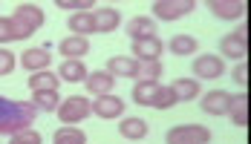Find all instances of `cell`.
Returning a JSON list of instances; mask_svg holds the SVG:
<instances>
[{
	"instance_id": "obj_19",
	"label": "cell",
	"mask_w": 251,
	"mask_h": 144,
	"mask_svg": "<svg viewBox=\"0 0 251 144\" xmlns=\"http://www.w3.org/2000/svg\"><path fill=\"white\" fill-rule=\"evenodd\" d=\"M130 41H145V38H156V21L153 18H133L125 29Z\"/></svg>"
},
{
	"instance_id": "obj_18",
	"label": "cell",
	"mask_w": 251,
	"mask_h": 144,
	"mask_svg": "<svg viewBox=\"0 0 251 144\" xmlns=\"http://www.w3.org/2000/svg\"><path fill=\"white\" fill-rule=\"evenodd\" d=\"M32 38V32L21 26L15 18H0V44H12V41H26Z\"/></svg>"
},
{
	"instance_id": "obj_34",
	"label": "cell",
	"mask_w": 251,
	"mask_h": 144,
	"mask_svg": "<svg viewBox=\"0 0 251 144\" xmlns=\"http://www.w3.org/2000/svg\"><path fill=\"white\" fill-rule=\"evenodd\" d=\"M231 75H234V81H237L240 87H246V84H249V67H246V61H240L237 70L231 72Z\"/></svg>"
},
{
	"instance_id": "obj_5",
	"label": "cell",
	"mask_w": 251,
	"mask_h": 144,
	"mask_svg": "<svg viewBox=\"0 0 251 144\" xmlns=\"http://www.w3.org/2000/svg\"><path fill=\"white\" fill-rule=\"evenodd\" d=\"M12 18L21 26H26L32 35L44 26V21H47V18H44V9L35 6V3H21V6H15V15H12Z\"/></svg>"
},
{
	"instance_id": "obj_1",
	"label": "cell",
	"mask_w": 251,
	"mask_h": 144,
	"mask_svg": "<svg viewBox=\"0 0 251 144\" xmlns=\"http://www.w3.org/2000/svg\"><path fill=\"white\" fill-rule=\"evenodd\" d=\"M38 119V110L32 101H12L0 96V136H15L21 130H29Z\"/></svg>"
},
{
	"instance_id": "obj_15",
	"label": "cell",
	"mask_w": 251,
	"mask_h": 144,
	"mask_svg": "<svg viewBox=\"0 0 251 144\" xmlns=\"http://www.w3.org/2000/svg\"><path fill=\"white\" fill-rule=\"evenodd\" d=\"M220 52H223V55H220L223 61H226V58H231V61H246V55H249V44L231 32V35H226V38L220 41Z\"/></svg>"
},
{
	"instance_id": "obj_2",
	"label": "cell",
	"mask_w": 251,
	"mask_h": 144,
	"mask_svg": "<svg viewBox=\"0 0 251 144\" xmlns=\"http://www.w3.org/2000/svg\"><path fill=\"white\" fill-rule=\"evenodd\" d=\"M58 113V121H64V127H75L78 121L90 119V113H93V101L84 96H70L61 101V107L55 110Z\"/></svg>"
},
{
	"instance_id": "obj_25",
	"label": "cell",
	"mask_w": 251,
	"mask_h": 144,
	"mask_svg": "<svg viewBox=\"0 0 251 144\" xmlns=\"http://www.w3.org/2000/svg\"><path fill=\"white\" fill-rule=\"evenodd\" d=\"M67 29H73V35H78V38L93 35V32H96V29H93V12H75V15L70 18Z\"/></svg>"
},
{
	"instance_id": "obj_27",
	"label": "cell",
	"mask_w": 251,
	"mask_h": 144,
	"mask_svg": "<svg viewBox=\"0 0 251 144\" xmlns=\"http://www.w3.org/2000/svg\"><path fill=\"white\" fill-rule=\"evenodd\" d=\"M52 142L55 144H87V133L78 130V127H58Z\"/></svg>"
},
{
	"instance_id": "obj_9",
	"label": "cell",
	"mask_w": 251,
	"mask_h": 144,
	"mask_svg": "<svg viewBox=\"0 0 251 144\" xmlns=\"http://www.w3.org/2000/svg\"><path fill=\"white\" fill-rule=\"evenodd\" d=\"M84 84H87V93H90L93 98H101V96H110V93H113L116 78H113L107 70H96V72H90V75L84 78Z\"/></svg>"
},
{
	"instance_id": "obj_21",
	"label": "cell",
	"mask_w": 251,
	"mask_h": 144,
	"mask_svg": "<svg viewBox=\"0 0 251 144\" xmlns=\"http://www.w3.org/2000/svg\"><path fill=\"white\" fill-rule=\"evenodd\" d=\"M171 90H174L179 104L182 101H194V98H200V81L197 78H176L174 84H171Z\"/></svg>"
},
{
	"instance_id": "obj_23",
	"label": "cell",
	"mask_w": 251,
	"mask_h": 144,
	"mask_svg": "<svg viewBox=\"0 0 251 144\" xmlns=\"http://www.w3.org/2000/svg\"><path fill=\"white\" fill-rule=\"evenodd\" d=\"M90 75V70L84 67V61H64L61 70H58V78L61 81H70V84H78Z\"/></svg>"
},
{
	"instance_id": "obj_12",
	"label": "cell",
	"mask_w": 251,
	"mask_h": 144,
	"mask_svg": "<svg viewBox=\"0 0 251 144\" xmlns=\"http://www.w3.org/2000/svg\"><path fill=\"white\" fill-rule=\"evenodd\" d=\"M93 113L99 116V119H119L122 113H125V101L119 96H101L93 101Z\"/></svg>"
},
{
	"instance_id": "obj_30",
	"label": "cell",
	"mask_w": 251,
	"mask_h": 144,
	"mask_svg": "<svg viewBox=\"0 0 251 144\" xmlns=\"http://www.w3.org/2000/svg\"><path fill=\"white\" fill-rule=\"evenodd\" d=\"M179 101H176L174 90L171 87H159V93H156V98H153V110H171V107H176Z\"/></svg>"
},
{
	"instance_id": "obj_24",
	"label": "cell",
	"mask_w": 251,
	"mask_h": 144,
	"mask_svg": "<svg viewBox=\"0 0 251 144\" xmlns=\"http://www.w3.org/2000/svg\"><path fill=\"white\" fill-rule=\"evenodd\" d=\"M159 87H162V84H156V81H136V87H133V101L142 104V107H151L156 93H159Z\"/></svg>"
},
{
	"instance_id": "obj_20",
	"label": "cell",
	"mask_w": 251,
	"mask_h": 144,
	"mask_svg": "<svg viewBox=\"0 0 251 144\" xmlns=\"http://www.w3.org/2000/svg\"><path fill=\"white\" fill-rule=\"evenodd\" d=\"M228 116H231V124H234V127H246V124H249V96H246V93L231 96Z\"/></svg>"
},
{
	"instance_id": "obj_16",
	"label": "cell",
	"mask_w": 251,
	"mask_h": 144,
	"mask_svg": "<svg viewBox=\"0 0 251 144\" xmlns=\"http://www.w3.org/2000/svg\"><path fill=\"white\" fill-rule=\"evenodd\" d=\"M133 52H136V61H159L165 44L159 38H145V41H133Z\"/></svg>"
},
{
	"instance_id": "obj_14",
	"label": "cell",
	"mask_w": 251,
	"mask_h": 144,
	"mask_svg": "<svg viewBox=\"0 0 251 144\" xmlns=\"http://www.w3.org/2000/svg\"><path fill=\"white\" fill-rule=\"evenodd\" d=\"M58 87H61V78L50 70H41V72H32V75H29V90H32V96H35V93H58Z\"/></svg>"
},
{
	"instance_id": "obj_6",
	"label": "cell",
	"mask_w": 251,
	"mask_h": 144,
	"mask_svg": "<svg viewBox=\"0 0 251 144\" xmlns=\"http://www.w3.org/2000/svg\"><path fill=\"white\" fill-rule=\"evenodd\" d=\"M194 75L200 78H223L226 75V61L220 55H200L194 58Z\"/></svg>"
},
{
	"instance_id": "obj_22",
	"label": "cell",
	"mask_w": 251,
	"mask_h": 144,
	"mask_svg": "<svg viewBox=\"0 0 251 144\" xmlns=\"http://www.w3.org/2000/svg\"><path fill=\"white\" fill-rule=\"evenodd\" d=\"M148 121L145 119H125L119 121V133L125 136V139H130V142H139V139H145L148 136Z\"/></svg>"
},
{
	"instance_id": "obj_7",
	"label": "cell",
	"mask_w": 251,
	"mask_h": 144,
	"mask_svg": "<svg viewBox=\"0 0 251 144\" xmlns=\"http://www.w3.org/2000/svg\"><path fill=\"white\" fill-rule=\"evenodd\" d=\"M208 9L223 21H240V18H246L249 3H243V0H208Z\"/></svg>"
},
{
	"instance_id": "obj_29",
	"label": "cell",
	"mask_w": 251,
	"mask_h": 144,
	"mask_svg": "<svg viewBox=\"0 0 251 144\" xmlns=\"http://www.w3.org/2000/svg\"><path fill=\"white\" fill-rule=\"evenodd\" d=\"M162 72H165L162 61H139L136 78H139V81H156V84H159V75H162Z\"/></svg>"
},
{
	"instance_id": "obj_4",
	"label": "cell",
	"mask_w": 251,
	"mask_h": 144,
	"mask_svg": "<svg viewBox=\"0 0 251 144\" xmlns=\"http://www.w3.org/2000/svg\"><path fill=\"white\" fill-rule=\"evenodd\" d=\"M197 9L194 0H156L153 3V18L159 21H179Z\"/></svg>"
},
{
	"instance_id": "obj_13",
	"label": "cell",
	"mask_w": 251,
	"mask_h": 144,
	"mask_svg": "<svg viewBox=\"0 0 251 144\" xmlns=\"http://www.w3.org/2000/svg\"><path fill=\"white\" fill-rule=\"evenodd\" d=\"M58 52H61L67 61H81V58L90 52V41H87V38H78V35H67V38L58 44Z\"/></svg>"
},
{
	"instance_id": "obj_31",
	"label": "cell",
	"mask_w": 251,
	"mask_h": 144,
	"mask_svg": "<svg viewBox=\"0 0 251 144\" xmlns=\"http://www.w3.org/2000/svg\"><path fill=\"white\" fill-rule=\"evenodd\" d=\"M9 144H44V139H41V133H35V130L29 127V130L15 133V136L9 139Z\"/></svg>"
},
{
	"instance_id": "obj_32",
	"label": "cell",
	"mask_w": 251,
	"mask_h": 144,
	"mask_svg": "<svg viewBox=\"0 0 251 144\" xmlns=\"http://www.w3.org/2000/svg\"><path fill=\"white\" fill-rule=\"evenodd\" d=\"M18 67V61H15V55L9 52V49L0 47V75H9V72Z\"/></svg>"
},
{
	"instance_id": "obj_17",
	"label": "cell",
	"mask_w": 251,
	"mask_h": 144,
	"mask_svg": "<svg viewBox=\"0 0 251 144\" xmlns=\"http://www.w3.org/2000/svg\"><path fill=\"white\" fill-rule=\"evenodd\" d=\"M107 72H110L113 78H136L139 61H136V58H127V55H116V58L107 61Z\"/></svg>"
},
{
	"instance_id": "obj_33",
	"label": "cell",
	"mask_w": 251,
	"mask_h": 144,
	"mask_svg": "<svg viewBox=\"0 0 251 144\" xmlns=\"http://www.w3.org/2000/svg\"><path fill=\"white\" fill-rule=\"evenodd\" d=\"M55 6L58 9H78V12H84L87 6H96L93 0H55Z\"/></svg>"
},
{
	"instance_id": "obj_26",
	"label": "cell",
	"mask_w": 251,
	"mask_h": 144,
	"mask_svg": "<svg viewBox=\"0 0 251 144\" xmlns=\"http://www.w3.org/2000/svg\"><path fill=\"white\" fill-rule=\"evenodd\" d=\"M168 49L174 52V55H194L197 49H200V41L194 38V35H174L171 38V44H168Z\"/></svg>"
},
{
	"instance_id": "obj_10",
	"label": "cell",
	"mask_w": 251,
	"mask_h": 144,
	"mask_svg": "<svg viewBox=\"0 0 251 144\" xmlns=\"http://www.w3.org/2000/svg\"><path fill=\"white\" fill-rule=\"evenodd\" d=\"M52 64V52L50 47H32L26 49L24 55H21V67L29 72H41V70H50Z\"/></svg>"
},
{
	"instance_id": "obj_8",
	"label": "cell",
	"mask_w": 251,
	"mask_h": 144,
	"mask_svg": "<svg viewBox=\"0 0 251 144\" xmlns=\"http://www.w3.org/2000/svg\"><path fill=\"white\" fill-rule=\"evenodd\" d=\"M200 107H202L205 116H228L231 93H226V90H211L208 96L200 98Z\"/></svg>"
},
{
	"instance_id": "obj_3",
	"label": "cell",
	"mask_w": 251,
	"mask_h": 144,
	"mask_svg": "<svg viewBox=\"0 0 251 144\" xmlns=\"http://www.w3.org/2000/svg\"><path fill=\"white\" fill-rule=\"evenodd\" d=\"M165 144H211V130L202 124H179L168 130Z\"/></svg>"
},
{
	"instance_id": "obj_11",
	"label": "cell",
	"mask_w": 251,
	"mask_h": 144,
	"mask_svg": "<svg viewBox=\"0 0 251 144\" xmlns=\"http://www.w3.org/2000/svg\"><path fill=\"white\" fill-rule=\"evenodd\" d=\"M122 26V15H119V9H110V6H101L93 12V29L101 32V35H107V32H116Z\"/></svg>"
},
{
	"instance_id": "obj_28",
	"label": "cell",
	"mask_w": 251,
	"mask_h": 144,
	"mask_svg": "<svg viewBox=\"0 0 251 144\" xmlns=\"http://www.w3.org/2000/svg\"><path fill=\"white\" fill-rule=\"evenodd\" d=\"M32 104H35L38 113H55L61 107V98H58V93H35Z\"/></svg>"
}]
</instances>
